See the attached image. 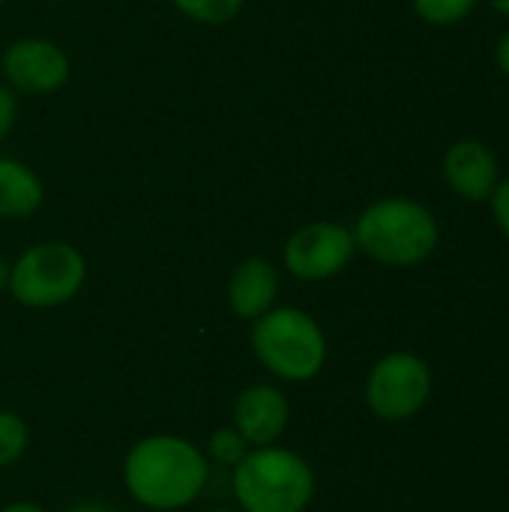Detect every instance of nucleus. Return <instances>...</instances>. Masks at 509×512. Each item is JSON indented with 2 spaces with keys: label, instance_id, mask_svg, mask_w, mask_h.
<instances>
[{
  "label": "nucleus",
  "instance_id": "obj_22",
  "mask_svg": "<svg viewBox=\"0 0 509 512\" xmlns=\"http://www.w3.org/2000/svg\"><path fill=\"white\" fill-rule=\"evenodd\" d=\"M498 15H504V18H509V0H486Z\"/></svg>",
  "mask_w": 509,
  "mask_h": 512
},
{
  "label": "nucleus",
  "instance_id": "obj_13",
  "mask_svg": "<svg viewBox=\"0 0 509 512\" xmlns=\"http://www.w3.org/2000/svg\"><path fill=\"white\" fill-rule=\"evenodd\" d=\"M480 0H411L417 18H423L432 27H453L462 24Z\"/></svg>",
  "mask_w": 509,
  "mask_h": 512
},
{
  "label": "nucleus",
  "instance_id": "obj_2",
  "mask_svg": "<svg viewBox=\"0 0 509 512\" xmlns=\"http://www.w3.org/2000/svg\"><path fill=\"white\" fill-rule=\"evenodd\" d=\"M441 228L435 213L414 198H381L354 225L357 252L384 267H417L438 249Z\"/></svg>",
  "mask_w": 509,
  "mask_h": 512
},
{
  "label": "nucleus",
  "instance_id": "obj_19",
  "mask_svg": "<svg viewBox=\"0 0 509 512\" xmlns=\"http://www.w3.org/2000/svg\"><path fill=\"white\" fill-rule=\"evenodd\" d=\"M495 63H498V69L509 78V27L498 36V42H495Z\"/></svg>",
  "mask_w": 509,
  "mask_h": 512
},
{
  "label": "nucleus",
  "instance_id": "obj_8",
  "mask_svg": "<svg viewBox=\"0 0 509 512\" xmlns=\"http://www.w3.org/2000/svg\"><path fill=\"white\" fill-rule=\"evenodd\" d=\"M0 69L6 84L27 96H45L60 90L72 72L66 51L57 42L39 36L15 39L0 57Z\"/></svg>",
  "mask_w": 509,
  "mask_h": 512
},
{
  "label": "nucleus",
  "instance_id": "obj_15",
  "mask_svg": "<svg viewBox=\"0 0 509 512\" xmlns=\"http://www.w3.org/2000/svg\"><path fill=\"white\" fill-rule=\"evenodd\" d=\"M27 444H30L27 423L12 411H0V468L15 465L24 456Z\"/></svg>",
  "mask_w": 509,
  "mask_h": 512
},
{
  "label": "nucleus",
  "instance_id": "obj_17",
  "mask_svg": "<svg viewBox=\"0 0 509 512\" xmlns=\"http://www.w3.org/2000/svg\"><path fill=\"white\" fill-rule=\"evenodd\" d=\"M489 207H492V219H495L498 231L509 240V177L498 180V186L489 198Z\"/></svg>",
  "mask_w": 509,
  "mask_h": 512
},
{
  "label": "nucleus",
  "instance_id": "obj_5",
  "mask_svg": "<svg viewBox=\"0 0 509 512\" xmlns=\"http://www.w3.org/2000/svg\"><path fill=\"white\" fill-rule=\"evenodd\" d=\"M87 279V261L84 255L63 240H45L30 246L18 255V261L9 267V294L15 303L27 309H54L84 288Z\"/></svg>",
  "mask_w": 509,
  "mask_h": 512
},
{
  "label": "nucleus",
  "instance_id": "obj_23",
  "mask_svg": "<svg viewBox=\"0 0 509 512\" xmlns=\"http://www.w3.org/2000/svg\"><path fill=\"white\" fill-rule=\"evenodd\" d=\"M9 285V264H6V258L0 255V291Z\"/></svg>",
  "mask_w": 509,
  "mask_h": 512
},
{
  "label": "nucleus",
  "instance_id": "obj_7",
  "mask_svg": "<svg viewBox=\"0 0 509 512\" xmlns=\"http://www.w3.org/2000/svg\"><path fill=\"white\" fill-rule=\"evenodd\" d=\"M357 255L354 231L339 222H309L282 246V264L300 282H324L339 276Z\"/></svg>",
  "mask_w": 509,
  "mask_h": 512
},
{
  "label": "nucleus",
  "instance_id": "obj_18",
  "mask_svg": "<svg viewBox=\"0 0 509 512\" xmlns=\"http://www.w3.org/2000/svg\"><path fill=\"white\" fill-rule=\"evenodd\" d=\"M18 120V99L9 84H0V141L12 132Z\"/></svg>",
  "mask_w": 509,
  "mask_h": 512
},
{
  "label": "nucleus",
  "instance_id": "obj_25",
  "mask_svg": "<svg viewBox=\"0 0 509 512\" xmlns=\"http://www.w3.org/2000/svg\"><path fill=\"white\" fill-rule=\"evenodd\" d=\"M3 3H6V0H0V6H3Z\"/></svg>",
  "mask_w": 509,
  "mask_h": 512
},
{
  "label": "nucleus",
  "instance_id": "obj_24",
  "mask_svg": "<svg viewBox=\"0 0 509 512\" xmlns=\"http://www.w3.org/2000/svg\"><path fill=\"white\" fill-rule=\"evenodd\" d=\"M210 512H237V510H210Z\"/></svg>",
  "mask_w": 509,
  "mask_h": 512
},
{
  "label": "nucleus",
  "instance_id": "obj_1",
  "mask_svg": "<svg viewBox=\"0 0 509 512\" xmlns=\"http://www.w3.org/2000/svg\"><path fill=\"white\" fill-rule=\"evenodd\" d=\"M207 477V456L180 435L141 438L123 462L126 492L153 512L189 507L204 492Z\"/></svg>",
  "mask_w": 509,
  "mask_h": 512
},
{
  "label": "nucleus",
  "instance_id": "obj_4",
  "mask_svg": "<svg viewBox=\"0 0 509 512\" xmlns=\"http://www.w3.org/2000/svg\"><path fill=\"white\" fill-rule=\"evenodd\" d=\"M249 342L258 363L291 384L318 378L327 363V336L321 324L297 306H273L255 318Z\"/></svg>",
  "mask_w": 509,
  "mask_h": 512
},
{
  "label": "nucleus",
  "instance_id": "obj_6",
  "mask_svg": "<svg viewBox=\"0 0 509 512\" xmlns=\"http://www.w3.org/2000/svg\"><path fill=\"white\" fill-rule=\"evenodd\" d=\"M432 384V369L420 354L393 351L369 369L363 396L378 420L405 423L426 408Z\"/></svg>",
  "mask_w": 509,
  "mask_h": 512
},
{
  "label": "nucleus",
  "instance_id": "obj_21",
  "mask_svg": "<svg viewBox=\"0 0 509 512\" xmlns=\"http://www.w3.org/2000/svg\"><path fill=\"white\" fill-rule=\"evenodd\" d=\"M0 512H45V510H42V507H36V504H27V501H15V504L3 507Z\"/></svg>",
  "mask_w": 509,
  "mask_h": 512
},
{
  "label": "nucleus",
  "instance_id": "obj_16",
  "mask_svg": "<svg viewBox=\"0 0 509 512\" xmlns=\"http://www.w3.org/2000/svg\"><path fill=\"white\" fill-rule=\"evenodd\" d=\"M249 450H252V447L243 441V435H240L237 429H219V432L210 435V444H207L210 459L219 462L222 468H237Z\"/></svg>",
  "mask_w": 509,
  "mask_h": 512
},
{
  "label": "nucleus",
  "instance_id": "obj_20",
  "mask_svg": "<svg viewBox=\"0 0 509 512\" xmlns=\"http://www.w3.org/2000/svg\"><path fill=\"white\" fill-rule=\"evenodd\" d=\"M66 512H120L114 504H108V501H84V504H75V507H69Z\"/></svg>",
  "mask_w": 509,
  "mask_h": 512
},
{
  "label": "nucleus",
  "instance_id": "obj_9",
  "mask_svg": "<svg viewBox=\"0 0 509 512\" xmlns=\"http://www.w3.org/2000/svg\"><path fill=\"white\" fill-rule=\"evenodd\" d=\"M447 186L471 204H483L492 198L498 180H501V165L498 156L492 153L489 144L477 138H459L447 147L444 162H441Z\"/></svg>",
  "mask_w": 509,
  "mask_h": 512
},
{
  "label": "nucleus",
  "instance_id": "obj_3",
  "mask_svg": "<svg viewBox=\"0 0 509 512\" xmlns=\"http://www.w3.org/2000/svg\"><path fill=\"white\" fill-rule=\"evenodd\" d=\"M240 512H306L315 498V471L285 447H252L231 468Z\"/></svg>",
  "mask_w": 509,
  "mask_h": 512
},
{
  "label": "nucleus",
  "instance_id": "obj_10",
  "mask_svg": "<svg viewBox=\"0 0 509 512\" xmlns=\"http://www.w3.org/2000/svg\"><path fill=\"white\" fill-rule=\"evenodd\" d=\"M291 420L288 396L273 384H252L234 402V429L249 447L276 444Z\"/></svg>",
  "mask_w": 509,
  "mask_h": 512
},
{
  "label": "nucleus",
  "instance_id": "obj_14",
  "mask_svg": "<svg viewBox=\"0 0 509 512\" xmlns=\"http://www.w3.org/2000/svg\"><path fill=\"white\" fill-rule=\"evenodd\" d=\"M171 3L195 24H228L243 9V0H171Z\"/></svg>",
  "mask_w": 509,
  "mask_h": 512
},
{
  "label": "nucleus",
  "instance_id": "obj_11",
  "mask_svg": "<svg viewBox=\"0 0 509 512\" xmlns=\"http://www.w3.org/2000/svg\"><path fill=\"white\" fill-rule=\"evenodd\" d=\"M276 297H279V273L267 258L252 255V258H243L231 270L228 306L237 318H243V321L261 318L264 312L273 309Z\"/></svg>",
  "mask_w": 509,
  "mask_h": 512
},
{
  "label": "nucleus",
  "instance_id": "obj_12",
  "mask_svg": "<svg viewBox=\"0 0 509 512\" xmlns=\"http://www.w3.org/2000/svg\"><path fill=\"white\" fill-rule=\"evenodd\" d=\"M45 201L39 174L9 156H0V219H27Z\"/></svg>",
  "mask_w": 509,
  "mask_h": 512
}]
</instances>
